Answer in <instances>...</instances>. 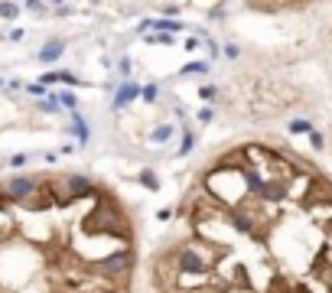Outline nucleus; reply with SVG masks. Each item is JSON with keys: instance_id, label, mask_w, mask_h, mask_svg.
<instances>
[{"instance_id": "nucleus-7", "label": "nucleus", "mask_w": 332, "mask_h": 293, "mask_svg": "<svg viewBox=\"0 0 332 293\" xmlns=\"http://www.w3.org/2000/svg\"><path fill=\"white\" fill-rule=\"evenodd\" d=\"M59 101H62V104H68V108H75V95H68V92H62Z\"/></svg>"}, {"instance_id": "nucleus-1", "label": "nucleus", "mask_w": 332, "mask_h": 293, "mask_svg": "<svg viewBox=\"0 0 332 293\" xmlns=\"http://www.w3.org/2000/svg\"><path fill=\"white\" fill-rule=\"evenodd\" d=\"M153 293H332V179L290 146L241 143L199 170Z\"/></svg>"}, {"instance_id": "nucleus-5", "label": "nucleus", "mask_w": 332, "mask_h": 293, "mask_svg": "<svg viewBox=\"0 0 332 293\" xmlns=\"http://www.w3.org/2000/svg\"><path fill=\"white\" fill-rule=\"evenodd\" d=\"M17 13H20L17 4H0V17H4V20H13Z\"/></svg>"}, {"instance_id": "nucleus-2", "label": "nucleus", "mask_w": 332, "mask_h": 293, "mask_svg": "<svg viewBox=\"0 0 332 293\" xmlns=\"http://www.w3.org/2000/svg\"><path fill=\"white\" fill-rule=\"evenodd\" d=\"M36 186H39L36 176H10L4 183V192L10 195L13 202H23V199H30V195L36 192Z\"/></svg>"}, {"instance_id": "nucleus-3", "label": "nucleus", "mask_w": 332, "mask_h": 293, "mask_svg": "<svg viewBox=\"0 0 332 293\" xmlns=\"http://www.w3.org/2000/svg\"><path fill=\"white\" fill-rule=\"evenodd\" d=\"M258 7H267V10H280V7H296V4H309V0H251Z\"/></svg>"}, {"instance_id": "nucleus-6", "label": "nucleus", "mask_w": 332, "mask_h": 293, "mask_svg": "<svg viewBox=\"0 0 332 293\" xmlns=\"http://www.w3.org/2000/svg\"><path fill=\"white\" fill-rule=\"evenodd\" d=\"M134 95H137V88H134V85H124V88H121V98H117V104L130 101V98H134Z\"/></svg>"}, {"instance_id": "nucleus-4", "label": "nucleus", "mask_w": 332, "mask_h": 293, "mask_svg": "<svg viewBox=\"0 0 332 293\" xmlns=\"http://www.w3.org/2000/svg\"><path fill=\"white\" fill-rule=\"evenodd\" d=\"M62 49H65L62 43H49V46H43V49H39V59H43V62H55V59L62 55Z\"/></svg>"}]
</instances>
